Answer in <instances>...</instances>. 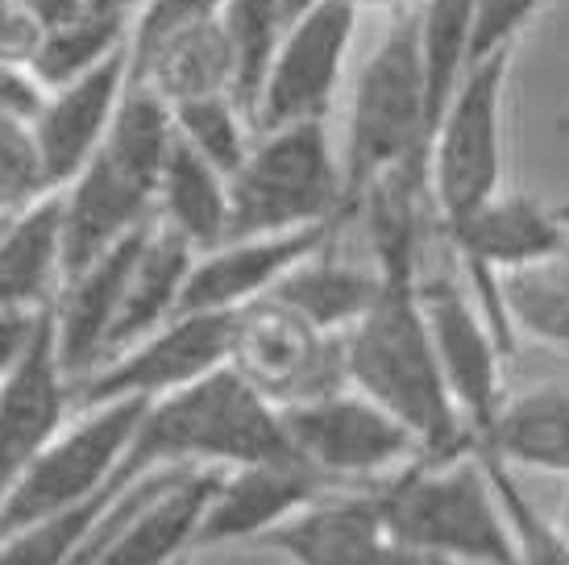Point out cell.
<instances>
[{
  "label": "cell",
  "instance_id": "7a4b0ae2",
  "mask_svg": "<svg viewBox=\"0 0 569 565\" xmlns=\"http://www.w3.org/2000/svg\"><path fill=\"white\" fill-rule=\"evenodd\" d=\"M416 282L420 275H382L375 308L341 337L346 378L353 391L391 412L416 437L425 457L449 462L461 454H478L475 437L449 395Z\"/></svg>",
  "mask_w": 569,
  "mask_h": 565
},
{
  "label": "cell",
  "instance_id": "8d00e7d4",
  "mask_svg": "<svg viewBox=\"0 0 569 565\" xmlns=\"http://www.w3.org/2000/svg\"><path fill=\"white\" fill-rule=\"evenodd\" d=\"M47 316L50 313H0V383L33 349L38 333L47 329Z\"/></svg>",
  "mask_w": 569,
  "mask_h": 565
},
{
  "label": "cell",
  "instance_id": "52a82bcc",
  "mask_svg": "<svg viewBox=\"0 0 569 565\" xmlns=\"http://www.w3.org/2000/svg\"><path fill=\"white\" fill-rule=\"evenodd\" d=\"M511 50L466 67L428 141V196L437 234L475 217L503 191V88Z\"/></svg>",
  "mask_w": 569,
  "mask_h": 565
},
{
  "label": "cell",
  "instance_id": "2e32d148",
  "mask_svg": "<svg viewBox=\"0 0 569 565\" xmlns=\"http://www.w3.org/2000/svg\"><path fill=\"white\" fill-rule=\"evenodd\" d=\"M332 229L337 225L274 237H229L217 250L196 254L179 313L233 316L253 299H267L283 282L287 270L329 241Z\"/></svg>",
  "mask_w": 569,
  "mask_h": 565
},
{
  "label": "cell",
  "instance_id": "30bf717a",
  "mask_svg": "<svg viewBox=\"0 0 569 565\" xmlns=\"http://www.w3.org/2000/svg\"><path fill=\"white\" fill-rule=\"evenodd\" d=\"M358 33H362V13L349 0H320L303 17H296L258 92L253 129L267 133L308 121L332 126L358 54Z\"/></svg>",
  "mask_w": 569,
  "mask_h": 565
},
{
  "label": "cell",
  "instance_id": "484cf974",
  "mask_svg": "<svg viewBox=\"0 0 569 565\" xmlns=\"http://www.w3.org/2000/svg\"><path fill=\"white\" fill-rule=\"evenodd\" d=\"M126 50H129V17L92 4L88 13L42 30V42H38V50H33L30 59V76L47 92V88L71 83V79L88 76L96 67L112 63Z\"/></svg>",
  "mask_w": 569,
  "mask_h": 565
},
{
  "label": "cell",
  "instance_id": "4316f807",
  "mask_svg": "<svg viewBox=\"0 0 569 565\" xmlns=\"http://www.w3.org/2000/svg\"><path fill=\"white\" fill-rule=\"evenodd\" d=\"M499 304L511 329L569 358V267L561 254L499 275Z\"/></svg>",
  "mask_w": 569,
  "mask_h": 565
},
{
  "label": "cell",
  "instance_id": "d590c367",
  "mask_svg": "<svg viewBox=\"0 0 569 565\" xmlns=\"http://www.w3.org/2000/svg\"><path fill=\"white\" fill-rule=\"evenodd\" d=\"M38 42H42V26L26 13V4L21 0H0V63L30 71Z\"/></svg>",
  "mask_w": 569,
  "mask_h": 565
},
{
  "label": "cell",
  "instance_id": "d6986e66",
  "mask_svg": "<svg viewBox=\"0 0 569 565\" xmlns=\"http://www.w3.org/2000/svg\"><path fill=\"white\" fill-rule=\"evenodd\" d=\"M382 291V275L379 267L370 262V254L362 250L349 254L341 246V225L329 234L325 246L308 254L303 262L287 270L283 282L270 291V296L287 304L291 313H300L308 325L332 333V337H346L358 320H362L375 299Z\"/></svg>",
  "mask_w": 569,
  "mask_h": 565
},
{
  "label": "cell",
  "instance_id": "d6a6232c",
  "mask_svg": "<svg viewBox=\"0 0 569 565\" xmlns=\"http://www.w3.org/2000/svg\"><path fill=\"white\" fill-rule=\"evenodd\" d=\"M104 495L88 503V507H76V512H63V516L42 519V524H30L21 533L4 536L0 541V565H67V557L76 553L80 536L88 533V524H92L96 507L104 503Z\"/></svg>",
  "mask_w": 569,
  "mask_h": 565
},
{
  "label": "cell",
  "instance_id": "4dcf8cb0",
  "mask_svg": "<svg viewBox=\"0 0 569 565\" xmlns=\"http://www.w3.org/2000/svg\"><path fill=\"white\" fill-rule=\"evenodd\" d=\"M50 196H54V184L42 162L30 117L0 112V225L38 208Z\"/></svg>",
  "mask_w": 569,
  "mask_h": 565
},
{
  "label": "cell",
  "instance_id": "836d02e7",
  "mask_svg": "<svg viewBox=\"0 0 569 565\" xmlns=\"http://www.w3.org/2000/svg\"><path fill=\"white\" fill-rule=\"evenodd\" d=\"M549 0H478L475 30H470V50H466V67L482 63L490 54H503L516 47L523 26L545 9Z\"/></svg>",
  "mask_w": 569,
  "mask_h": 565
},
{
  "label": "cell",
  "instance_id": "e575fe53",
  "mask_svg": "<svg viewBox=\"0 0 569 565\" xmlns=\"http://www.w3.org/2000/svg\"><path fill=\"white\" fill-rule=\"evenodd\" d=\"M229 0H146L129 21V50H146L191 26H208L224 13Z\"/></svg>",
  "mask_w": 569,
  "mask_h": 565
},
{
  "label": "cell",
  "instance_id": "44dd1931",
  "mask_svg": "<svg viewBox=\"0 0 569 565\" xmlns=\"http://www.w3.org/2000/svg\"><path fill=\"white\" fill-rule=\"evenodd\" d=\"M67 282L59 191L0 225V313H50Z\"/></svg>",
  "mask_w": 569,
  "mask_h": 565
},
{
  "label": "cell",
  "instance_id": "f1b7e54d",
  "mask_svg": "<svg viewBox=\"0 0 569 565\" xmlns=\"http://www.w3.org/2000/svg\"><path fill=\"white\" fill-rule=\"evenodd\" d=\"M174 117V138L183 141L188 150L212 162L221 175H233L250 155L253 138V117L241 109L229 92L221 96H200V100H183L171 109Z\"/></svg>",
  "mask_w": 569,
  "mask_h": 565
},
{
  "label": "cell",
  "instance_id": "8992f818",
  "mask_svg": "<svg viewBox=\"0 0 569 565\" xmlns=\"http://www.w3.org/2000/svg\"><path fill=\"white\" fill-rule=\"evenodd\" d=\"M346 217V171L329 121L258 133L229 175V237L329 229Z\"/></svg>",
  "mask_w": 569,
  "mask_h": 565
},
{
  "label": "cell",
  "instance_id": "cb8c5ba5",
  "mask_svg": "<svg viewBox=\"0 0 569 565\" xmlns=\"http://www.w3.org/2000/svg\"><path fill=\"white\" fill-rule=\"evenodd\" d=\"M478 454L503 462L507 470L520 466L569 478V387H528L507 395Z\"/></svg>",
  "mask_w": 569,
  "mask_h": 565
},
{
  "label": "cell",
  "instance_id": "277c9868",
  "mask_svg": "<svg viewBox=\"0 0 569 565\" xmlns=\"http://www.w3.org/2000/svg\"><path fill=\"white\" fill-rule=\"evenodd\" d=\"M174 146L171 105L129 79L121 112L80 175L59 188L67 275L154 225L162 167Z\"/></svg>",
  "mask_w": 569,
  "mask_h": 565
},
{
  "label": "cell",
  "instance_id": "9c48e42d",
  "mask_svg": "<svg viewBox=\"0 0 569 565\" xmlns=\"http://www.w3.org/2000/svg\"><path fill=\"white\" fill-rule=\"evenodd\" d=\"M279 416L296 457L329 487H375L425 457L391 412L353 387L283 408Z\"/></svg>",
  "mask_w": 569,
  "mask_h": 565
},
{
  "label": "cell",
  "instance_id": "3957f363",
  "mask_svg": "<svg viewBox=\"0 0 569 565\" xmlns=\"http://www.w3.org/2000/svg\"><path fill=\"white\" fill-rule=\"evenodd\" d=\"M253 462H300L283 416L229 366L146 404L109 490L154 470H233Z\"/></svg>",
  "mask_w": 569,
  "mask_h": 565
},
{
  "label": "cell",
  "instance_id": "1f68e13d",
  "mask_svg": "<svg viewBox=\"0 0 569 565\" xmlns=\"http://www.w3.org/2000/svg\"><path fill=\"white\" fill-rule=\"evenodd\" d=\"M482 462L490 466V478H495V487H499L507 519H511V528H516L520 565H569V541L561 536V528L540 516L537 503L516 487V478H511V470H507L503 462H495V457H482Z\"/></svg>",
  "mask_w": 569,
  "mask_h": 565
},
{
  "label": "cell",
  "instance_id": "74e56055",
  "mask_svg": "<svg viewBox=\"0 0 569 565\" xmlns=\"http://www.w3.org/2000/svg\"><path fill=\"white\" fill-rule=\"evenodd\" d=\"M38 100H42V88H38V79L26 67L0 63V112H9V117H33Z\"/></svg>",
  "mask_w": 569,
  "mask_h": 565
},
{
  "label": "cell",
  "instance_id": "e0dca14e",
  "mask_svg": "<svg viewBox=\"0 0 569 565\" xmlns=\"http://www.w3.org/2000/svg\"><path fill=\"white\" fill-rule=\"evenodd\" d=\"M325 490L329 483L303 462H253V466L221 470L204 519H200L196 549L262 541Z\"/></svg>",
  "mask_w": 569,
  "mask_h": 565
},
{
  "label": "cell",
  "instance_id": "ffe728a7",
  "mask_svg": "<svg viewBox=\"0 0 569 565\" xmlns=\"http://www.w3.org/2000/svg\"><path fill=\"white\" fill-rule=\"evenodd\" d=\"M382 536L387 533L375 487H329L258 545L274 549L291 565H349L375 549Z\"/></svg>",
  "mask_w": 569,
  "mask_h": 565
},
{
  "label": "cell",
  "instance_id": "f546056e",
  "mask_svg": "<svg viewBox=\"0 0 569 565\" xmlns=\"http://www.w3.org/2000/svg\"><path fill=\"white\" fill-rule=\"evenodd\" d=\"M478 0H425L416 4L420 17V42H425L428 92H432V117L441 121L449 96L466 71V50H470V30H475Z\"/></svg>",
  "mask_w": 569,
  "mask_h": 565
},
{
  "label": "cell",
  "instance_id": "ab89813d",
  "mask_svg": "<svg viewBox=\"0 0 569 565\" xmlns=\"http://www.w3.org/2000/svg\"><path fill=\"white\" fill-rule=\"evenodd\" d=\"M21 4H26V13H30L42 30L63 26V21H71V17H80L92 9V0H21Z\"/></svg>",
  "mask_w": 569,
  "mask_h": 565
},
{
  "label": "cell",
  "instance_id": "7402d4cb",
  "mask_svg": "<svg viewBox=\"0 0 569 565\" xmlns=\"http://www.w3.org/2000/svg\"><path fill=\"white\" fill-rule=\"evenodd\" d=\"M129 79L150 88L171 109L200 96H233V54H229L221 17L208 26L171 33L146 50H129Z\"/></svg>",
  "mask_w": 569,
  "mask_h": 565
},
{
  "label": "cell",
  "instance_id": "60d3db41",
  "mask_svg": "<svg viewBox=\"0 0 569 565\" xmlns=\"http://www.w3.org/2000/svg\"><path fill=\"white\" fill-rule=\"evenodd\" d=\"M358 13H399V9H408L411 0H349Z\"/></svg>",
  "mask_w": 569,
  "mask_h": 565
},
{
  "label": "cell",
  "instance_id": "5bb4252c",
  "mask_svg": "<svg viewBox=\"0 0 569 565\" xmlns=\"http://www.w3.org/2000/svg\"><path fill=\"white\" fill-rule=\"evenodd\" d=\"M76 416V378L67 375L54 329L38 333V341L17 370L0 383V499L21 470L47 449L50 440Z\"/></svg>",
  "mask_w": 569,
  "mask_h": 565
},
{
  "label": "cell",
  "instance_id": "7bdbcfd3",
  "mask_svg": "<svg viewBox=\"0 0 569 565\" xmlns=\"http://www.w3.org/2000/svg\"><path fill=\"white\" fill-rule=\"evenodd\" d=\"M553 212H557V220H561V229L569 234V196L561 200V205H553Z\"/></svg>",
  "mask_w": 569,
  "mask_h": 565
},
{
  "label": "cell",
  "instance_id": "83f0119b",
  "mask_svg": "<svg viewBox=\"0 0 569 565\" xmlns=\"http://www.w3.org/2000/svg\"><path fill=\"white\" fill-rule=\"evenodd\" d=\"M283 0H229L221 13V30L233 54V100L253 117L258 92L270 76V63L287 33Z\"/></svg>",
  "mask_w": 569,
  "mask_h": 565
},
{
  "label": "cell",
  "instance_id": "4fadbf2b",
  "mask_svg": "<svg viewBox=\"0 0 569 565\" xmlns=\"http://www.w3.org/2000/svg\"><path fill=\"white\" fill-rule=\"evenodd\" d=\"M229 333L233 316L217 313H179L162 329L146 333L142 341L126 346L100 361L92 375L76 383V408L112 404V399H167L212 370L229 366Z\"/></svg>",
  "mask_w": 569,
  "mask_h": 565
},
{
  "label": "cell",
  "instance_id": "603a6c76",
  "mask_svg": "<svg viewBox=\"0 0 569 565\" xmlns=\"http://www.w3.org/2000/svg\"><path fill=\"white\" fill-rule=\"evenodd\" d=\"M191 262H196V250H191L179 234L162 229L159 220H154L150 234L142 237V250L133 258V270H129L121 316H117V329H112L104 361H109L112 354H121L126 346H133V341H142L146 333L162 329L167 320L179 316Z\"/></svg>",
  "mask_w": 569,
  "mask_h": 565
},
{
  "label": "cell",
  "instance_id": "7c38bea8",
  "mask_svg": "<svg viewBox=\"0 0 569 565\" xmlns=\"http://www.w3.org/2000/svg\"><path fill=\"white\" fill-rule=\"evenodd\" d=\"M416 287H420V308H425L428 333H432V346H437V358H441L449 395H453V404H458L461 420H466L478 449L507 404V346L499 341V333L487 320V313L478 308V299L470 296V287L458 275V267L445 270L425 262Z\"/></svg>",
  "mask_w": 569,
  "mask_h": 565
},
{
  "label": "cell",
  "instance_id": "6da1fadb",
  "mask_svg": "<svg viewBox=\"0 0 569 565\" xmlns=\"http://www.w3.org/2000/svg\"><path fill=\"white\" fill-rule=\"evenodd\" d=\"M432 129L437 117L428 92L420 17L416 4H408L399 13H387L379 38L362 54H353L346 92L332 117V138L346 171V217L379 179L408 167H428Z\"/></svg>",
  "mask_w": 569,
  "mask_h": 565
},
{
  "label": "cell",
  "instance_id": "ba28073f",
  "mask_svg": "<svg viewBox=\"0 0 569 565\" xmlns=\"http://www.w3.org/2000/svg\"><path fill=\"white\" fill-rule=\"evenodd\" d=\"M142 412V399H112V404L76 408L63 433L33 457L13 487L4 490L0 541L30 528V524H42V519H54L100 499L121 470V457L138 433Z\"/></svg>",
  "mask_w": 569,
  "mask_h": 565
},
{
  "label": "cell",
  "instance_id": "ac0fdd59",
  "mask_svg": "<svg viewBox=\"0 0 569 565\" xmlns=\"http://www.w3.org/2000/svg\"><path fill=\"white\" fill-rule=\"evenodd\" d=\"M142 234L126 237L121 246H112L109 254H100L96 262L71 270L63 282V291L50 308V329H54V346L63 358L67 375L80 383L83 375H92L104 361L121 316V299H126V282L133 270V258L142 250Z\"/></svg>",
  "mask_w": 569,
  "mask_h": 565
},
{
  "label": "cell",
  "instance_id": "f35d334b",
  "mask_svg": "<svg viewBox=\"0 0 569 565\" xmlns=\"http://www.w3.org/2000/svg\"><path fill=\"white\" fill-rule=\"evenodd\" d=\"M349 565H453V562L432 557V553H420V549H408V545H399L391 536H382L375 549H366L358 562H349Z\"/></svg>",
  "mask_w": 569,
  "mask_h": 565
},
{
  "label": "cell",
  "instance_id": "d4e9b609",
  "mask_svg": "<svg viewBox=\"0 0 569 565\" xmlns=\"http://www.w3.org/2000/svg\"><path fill=\"white\" fill-rule=\"evenodd\" d=\"M154 220L183 237L196 254L217 250L221 241H229V175L174 138L171 158L162 167Z\"/></svg>",
  "mask_w": 569,
  "mask_h": 565
},
{
  "label": "cell",
  "instance_id": "9a60e30c",
  "mask_svg": "<svg viewBox=\"0 0 569 565\" xmlns=\"http://www.w3.org/2000/svg\"><path fill=\"white\" fill-rule=\"evenodd\" d=\"M129 92V50L112 63L96 67L88 76L47 88L38 109L30 117V129L38 138L42 162L50 171L54 191L67 188L88 158L109 138L112 121L121 112V100Z\"/></svg>",
  "mask_w": 569,
  "mask_h": 565
},
{
  "label": "cell",
  "instance_id": "8fae6325",
  "mask_svg": "<svg viewBox=\"0 0 569 565\" xmlns=\"http://www.w3.org/2000/svg\"><path fill=\"white\" fill-rule=\"evenodd\" d=\"M229 370L279 412L349 387L341 337L308 325L274 296L253 299L233 313Z\"/></svg>",
  "mask_w": 569,
  "mask_h": 565
},
{
  "label": "cell",
  "instance_id": "ee69618b",
  "mask_svg": "<svg viewBox=\"0 0 569 565\" xmlns=\"http://www.w3.org/2000/svg\"><path fill=\"white\" fill-rule=\"evenodd\" d=\"M557 528H561V536H566V541H569V512H566V519H561V524H557Z\"/></svg>",
  "mask_w": 569,
  "mask_h": 565
},
{
  "label": "cell",
  "instance_id": "5b68a950",
  "mask_svg": "<svg viewBox=\"0 0 569 565\" xmlns=\"http://www.w3.org/2000/svg\"><path fill=\"white\" fill-rule=\"evenodd\" d=\"M382 533L453 565H520L516 528L482 454L449 462L416 457L411 466L375 483Z\"/></svg>",
  "mask_w": 569,
  "mask_h": 565
},
{
  "label": "cell",
  "instance_id": "b9f144b4",
  "mask_svg": "<svg viewBox=\"0 0 569 565\" xmlns=\"http://www.w3.org/2000/svg\"><path fill=\"white\" fill-rule=\"evenodd\" d=\"M92 4H96V9H109V13H121V17H129V21H133L146 0H92Z\"/></svg>",
  "mask_w": 569,
  "mask_h": 565
}]
</instances>
